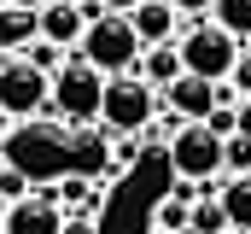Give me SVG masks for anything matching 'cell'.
Wrapping results in <instances>:
<instances>
[{
	"instance_id": "obj_17",
	"label": "cell",
	"mask_w": 251,
	"mask_h": 234,
	"mask_svg": "<svg viewBox=\"0 0 251 234\" xmlns=\"http://www.w3.org/2000/svg\"><path fill=\"white\" fill-rule=\"evenodd\" d=\"M222 94H228V100H240V106H251V41H246V53H240V64L228 70Z\"/></svg>"
},
{
	"instance_id": "obj_2",
	"label": "cell",
	"mask_w": 251,
	"mask_h": 234,
	"mask_svg": "<svg viewBox=\"0 0 251 234\" xmlns=\"http://www.w3.org/2000/svg\"><path fill=\"white\" fill-rule=\"evenodd\" d=\"M164 146H170L176 181H216V176L228 170V135H216L204 117H187Z\"/></svg>"
},
{
	"instance_id": "obj_21",
	"label": "cell",
	"mask_w": 251,
	"mask_h": 234,
	"mask_svg": "<svg viewBox=\"0 0 251 234\" xmlns=\"http://www.w3.org/2000/svg\"><path fill=\"white\" fill-rule=\"evenodd\" d=\"M94 223H100L94 211H70V217H64V234H100Z\"/></svg>"
},
{
	"instance_id": "obj_22",
	"label": "cell",
	"mask_w": 251,
	"mask_h": 234,
	"mask_svg": "<svg viewBox=\"0 0 251 234\" xmlns=\"http://www.w3.org/2000/svg\"><path fill=\"white\" fill-rule=\"evenodd\" d=\"M176 6H181V18H199V12H210L216 0H176Z\"/></svg>"
},
{
	"instance_id": "obj_3",
	"label": "cell",
	"mask_w": 251,
	"mask_h": 234,
	"mask_svg": "<svg viewBox=\"0 0 251 234\" xmlns=\"http://www.w3.org/2000/svg\"><path fill=\"white\" fill-rule=\"evenodd\" d=\"M140 47H146V41H140L134 18L105 6V12L88 24V35H82V47H76V53H82V58H94L105 76H117V70H134V64H140Z\"/></svg>"
},
{
	"instance_id": "obj_27",
	"label": "cell",
	"mask_w": 251,
	"mask_h": 234,
	"mask_svg": "<svg viewBox=\"0 0 251 234\" xmlns=\"http://www.w3.org/2000/svg\"><path fill=\"white\" fill-rule=\"evenodd\" d=\"M222 234H246V229H222Z\"/></svg>"
},
{
	"instance_id": "obj_20",
	"label": "cell",
	"mask_w": 251,
	"mask_h": 234,
	"mask_svg": "<svg viewBox=\"0 0 251 234\" xmlns=\"http://www.w3.org/2000/svg\"><path fill=\"white\" fill-rule=\"evenodd\" d=\"M204 123H210L216 135H234V129H240V100H222V106L204 117Z\"/></svg>"
},
{
	"instance_id": "obj_13",
	"label": "cell",
	"mask_w": 251,
	"mask_h": 234,
	"mask_svg": "<svg viewBox=\"0 0 251 234\" xmlns=\"http://www.w3.org/2000/svg\"><path fill=\"white\" fill-rule=\"evenodd\" d=\"M35 35H41V12L6 0V6H0V53H24Z\"/></svg>"
},
{
	"instance_id": "obj_11",
	"label": "cell",
	"mask_w": 251,
	"mask_h": 234,
	"mask_svg": "<svg viewBox=\"0 0 251 234\" xmlns=\"http://www.w3.org/2000/svg\"><path fill=\"white\" fill-rule=\"evenodd\" d=\"M128 18H134L146 47L152 41H176V29H181V6L176 0H140V6H128Z\"/></svg>"
},
{
	"instance_id": "obj_5",
	"label": "cell",
	"mask_w": 251,
	"mask_h": 234,
	"mask_svg": "<svg viewBox=\"0 0 251 234\" xmlns=\"http://www.w3.org/2000/svg\"><path fill=\"white\" fill-rule=\"evenodd\" d=\"M176 41H181L187 70H199V76H216V82H228V70H234V64H240V53H246V41H240L234 29H222L216 18H193Z\"/></svg>"
},
{
	"instance_id": "obj_18",
	"label": "cell",
	"mask_w": 251,
	"mask_h": 234,
	"mask_svg": "<svg viewBox=\"0 0 251 234\" xmlns=\"http://www.w3.org/2000/svg\"><path fill=\"white\" fill-rule=\"evenodd\" d=\"M24 58H35V64H41V70H53V76L64 70V47H59V41H47V35H35V41L24 47Z\"/></svg>"
},
{
	"instance_id": "obj_7",
	"label": "cell",
	"mask_w": 251,
	"mask_h": 234,
	"mask_svg": "<svg viewBox=\"0 0 251 234\" xmlns=\"http://www.w3.org/2000/svg\"><path fill=\"white\" fill-rule=\"evenodd\" d=\"M47 100H53V70H41L35 58H24V53L0 58V112L12 117V123L41 117Z\"/></svg>"
},
{
	"instance_id": "obj_28",
	"label": "cell",
	"mask_w": 251,
	"mask_h": 234,
	"mask_svg": "<svg viewBox=\"0 0 251 234\" xmlns=\"http://www.w3.org/2000/svg\"><path fill=\"white\" fill-rule=\"evenodd\" d=\"M6 164H12V158H0V170H6Z\"/></svg>"
},
{
	"instance_id": "obj_15",
	"label": "cell",
	"mask_w": 251,
	"mask_h": 234,
	"mask_svg": "<svg viewBox=\"0 0 251 234\" xmlns=\"http://www.w3.org/2000/svg\"><path fill=\"white\" fill-rule=\"evenodd\" d=\"M176 229H193V199L187 193H170L152 205V234H176Z\"/></svg>"
},
{
	"instance_id": "obj_24",
	"label": "cell",
	"mask_w": 251,
	"mask_h": 234,
	"mask_svg": "<svg viewBox=\"0 0 251 234\" xmlns=\"http://www.w3.org/2000/svg\"><path fill=\"white\" fill-rule=\"evenodd\" d=\"M6 211H12V199H6V187H0V223H6Z\"/></svg>"
},
{
	"instance_id": "obj_4",
	"label": "cell",
	"mask_w": 251,
	"mask_h": 234,
	"mask_svg": "<svg viewBox=\"0 0 251 234\" xmlns=\"http://www.w3.org/2000/svg\"><path fill=\"white\" fill-rule=\"evenodd\" d=\"M164 106V88H152L140 70H117L105 76V106H100V123L105 129H152V117Z\"/></svg>"
},
{
	"instance_id": "obj_1",
	"label": "cell",
	"mask_w": 251,
	"mask_h": 234,
	"mask_svg": "<svg viewBox=\"0 0 251 234\" xmlns=\"http://www.w3.org/2000/svg\"><path fill=\"white\" fill-rule=\"evenodd\" d=\"M6 158L18 170H29L35 181H59L64 170H76V135L59 123H41V117H24L12 129V141H0Z\"/></svg>"
},
{
	"instance_id": "obj_26",
	"label": "cell",
	"mask_w": 251,
	"mask_h": 234,
	"mask_svg": "<svg viewBox=\"0 0 251 234\" xmlns=\"http://www.w3.org/2000/svg\"><path fill=\"white\" fill-rule=\"evenodd\" d=\"M176 234H204V229H176Z\"/></svg>"
},
{
	"instance_id": "obj_16",
	"label": "cell",
	"mask_w": 251,
	"mask_h": 234,
	"mask_svg": "<svg viewBox=\"0 0 251 234\" xmlns=\"http://www.w3.org/2000/svg\"><path fill=\"white\" fill-rule=\"evenodd\" d=\"M210 18H216L222 29H234L240 41H251V0H216V6H210Z\"/></svg>"
},
{
	"instance_id": "obj_8",
	"label": "cell",
	"mask_w": 251,
	"mask_h": 234,
	"mask_svg": "<svg viewBox=\"0 0 251 234\" xmlns=\"http://www.w3.org/2000/svg\"><path fill=\"white\" fill-rule=\"evenodd\" d=\"M64 217H70V211L53 199V187L41 181V193L12 199V211H6V234H64Z\"/></svg>"
},
{
	"instance_id": "obj_25",
	"label": "cell",
	"mask_w": 251,
	"mask_h": 234,
	"mask_svg": "<svg viewBox=\"0 0 251 234\" xmlns=\"http://www.w3.org/2000/svg\"><path fill=\"white\" fill-rule=\"evenodd\" d=\"M18 6H35V12H41V6H47V0H18Z\"/></svg>"
},
{
	"instance_id": "obj_12",
	"label": "cell",
	"mask_w": 251,
	"mask_h": 234,
	"mask_svg": "<svg viewBox=\"0 0 251 234\" xmlns=\"http://www.w3.org/2000/svg\"><path fill=\"white\" fill-rule=\"evenodd\" d=\"M47 187H53V199H59L64 211H94V217L105 211V187H100L88 170H64L59 181H47Z\"/></svg>"
},
{
	"instance_id": "obj_10",
	"label": "cell",
	"mask_w": 251,
	"mask_h": 234,
	"mask_svg": "<svg viewBox=\"0 0 251 234\" xmlns=\"http://www.w3.org/2000/svg\"><path fill=\"white\" fill-rule=\"evenodd\" d=\"M88 24H94V6H82V0H47L41 6V35L59 47H82Z\"/></svg>"
},
{
	"instance_id": "obj_19",
	"label": "cell",
	"mask_w": 251,
	"mask_h": 234,
	"mask_svg": "<svg viewBox=\"0 0 251 234\" xmlns=\"http://www.w3.org/2000/svg\"><path fill=\"white\" fill-rule=\"evenodd\" d=\"M228 170H234V176L251 170V135H246V129H234V135H228Z\"/></svg>"
},
{
	"instance_id": "obj_6",
	"label": "cell",
	"mask_w": 251,
	"mask_h": 234,
	"mask_svg": "<svg viewBox=\"0 0 251 234\" xmlns=\"http://www.w3.org/2000/svg\"><path fill=\"white\" fill-rule=\"evenodd\" d=\"M100 106H105V70L94 58H70L59 76H53V112L64 123H100Z\"/></svg>"
},
{
	"instance_id": "obj_9",
	"label": "cell",
	"mask_w": 251,
	"mask_h": 234,
	"mask_svg": "<svg viewBox=\"0 0 251 234\" xmlns=\"http://www.w3.org/2000/svg\"><path fill=\"white\" fill-rule=\"evenodd\" d=\"M222 100H228L222 82H216V76H199V70H181V76L164 88V106H176L181 117H210Z\"/></svg>"
},
{
	"instance_id": "obj_14",
	"label": "cell",
	"mask_w": 251,
	"mask_h": 234,
	"mask_svg": "<svg viewBox=\"0 0 251 234\" xmlns=\"http://www.w3.org/2000/svg\"><path fill=\"white\" fill-rule=\"evenodd\" d=\"M181 70H187V58H181V41H152V47H140V76H146L152 88H170Z\"/></svg>"
},
{
	"instance_id": "obj_23",
	"label": "cell",
	"mask_w": 251,
	"mask_h": 234,
	"mask_svg": "<svg viewBox=\"0 0 251 234\" xmlns=\"http://www.w3.org/2000/svg\"><path fill=\"white\" fill-rule=\"evenodd\" d=\"M105 6H111V12H128V6H140V0H105Z\"/></svg>"
}]
</instances>
